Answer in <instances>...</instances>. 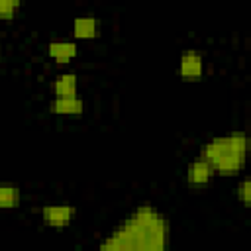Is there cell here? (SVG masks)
Returning <instances> with one entry per match:
<instances>
[{"instance_id":"1","label":"cell","mask_w":251,"mask_h":251,"mask_svg":"<svg viewBox=\"0 0 251 251\" xmlns=\"http://www.w3.org/2000/svg\"><path fill=\"white\" fill-rule=\"evenodd\" d=\"M169 245V226L163 214L143 204L120 224L102 243L110 251H163Z\"/></svg>"},{"instance_id":"2","label":"cell","mask_w":251,"mask_h":251,"mask_svg":"<svg viewBox=\"0 0 251 251\" xmlns=\"http://www.w3.org/2000/svg\"><path fill=\"white\" fill-rule=\"evenodd\" d=\"M245 147L247 137L243 131H231L210 139L202 147V159L210 163L214 173L220 175H237L245 165Z\"/></svg>"},{"instance_id":"3","label":"cell","mask_w":251,"mask_h":251,"mask_svg":"<svg viewBox=\"0 0 251 251\" xmlns=\"http://www.w3.org/2000/svg\"><path fill=\"white\" fill-rule=\"evenodd\" d=\"M75 214H76V210L71 204H49V206H43L41 220L45 226L59 229V227H67L73 222Z\"/></svg>"},{"instance_id":"4","label":"cell","mask_w":251,"mask_h":251,"mask_svg":"<svg viewBox=\"0 0 251 251\" xmlns=\"http://www.w3.org/2000/svg\"><path fill=\"white\" fill-rule=\"evenodd\" d=\"M178 75L184 80H198L204 75V59L196 51H184L178 61Z\"/></svg>"},{"instance_id":"5","label":"cell","mask_w":251,"mask_h":251,"mask_svg":"<svg viewBox=\"0 0 251 251\" xmlns=\"http://www.w3.org/2000/svg\"><path fill=\"white\" fill-rule=\"evenodd\" d=\"M49 110L57 116H78L84 110V102L78 96H55L49 104Z\"/></svg>"},{"instance_id":"6","label":"cell","mask_w":251,"mask_h":251,"mask_svg":"<svg viewBox=\"0 0 251 251\" xmlns=\"http://www.w3.org/2000/svg\"><path fill=\"white\" fill-rule=\"evenodd\" d=\"M214 176V169L210 167V163L206 159H196L190 163V167L186 169V180L190 184H196V186H202V184H208L210 178Z\"/></svg>"},{"instance_id":"7","label":"cell","mask_w":251,"mask_h":251,"mask_svg":"<svg viewBox=\"0 0 251 251\" xmlns=\"http://www.w3.org/2000/svg\"><path fill=\"white\" fill-rule=\"evenodd\" d=\"M73 35L76 39H94L100 35V20L92 16H80L73 22Z\"/></svg>"},{"instance_id":"8","label":"cell","mask_w":251,"mask_h":251,"mask_svg":"<svg viewBox=\"0 0 251 251\" xmlns=\"http://www.w3.org/2000/svg\"><path fill=\"white\" fill-rule=\"evenodd\" d=\"M76 43L75 41H49L47 43V55L57 63H69L76 57Z\"/></svg>"},{"instance_id":"9","label":"cell","mask_w":251,"mask_h":251,"mask_svg":"<svg viewBox=\"0 0 251 251\" xmlns=\"http://www.w3.org/2000/svg\"><path fill=\"white\" fill-rule=\"evenodd\" d=\"M76 88H78V80L75 73H63L57 75L53 80V92L55 96H76Z\"/></svg>"},{"instance_id":"10","label":"cell","mask_w":251,"mask_h":251,"mask_svg":"<svg viewBox=\"0 0 251 251\" xmlns=\"http://www.w3.org/2000/svg\"><path fill=\"white\" fill-rule=\"evenodd\" d=\"M20 206V188L12 182H0V208L10 210Z\"/></svg>"},{"instance_id":"11","label":"cell","mask_w":251,"mask_h":251,"mask_svg":"<svg viewBox=\"0 0 251 251\" xmlns=\"http://www.w3.org/2000/svg\"><path fill=\"white\" fill-rule=\"evenodd\" d=\"M20 8V0H0V20L10 22Z\"/></svg>"},{"instance_id":"12","label":"cell","mask_w":251,"mask_h":251,"mask_svg":"<svg viewBox=\"0 0 251 251\" xmlns=\"http://www.w3.org/2000/svg\"><path fill=\"white\" fill-rule=\"evenodd\" d=\"M237 198H239L245 206H249V180H247V178H243V180L237 184Z\"/></svg>"},{"instance_id":"13","label":"cell","mask_w":251,"mask_h":251,"mask_svg":"<svg viewBox=\"0 0 251 251\" xmlns=\"http://www.w3.org/2000/svg\"><path fill=\"white\" fill-rule=\"evenodd\" d=\"M0 57H2V43H0Z\"/></svg>"}]
</instances>
